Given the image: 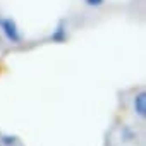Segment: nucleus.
I'll return each instance as SVG.
<instances>
[{"label": "nucleus", "mask_w": 146, "mask_h": 146, "mask_svg": "<svg viewBox=\"0 0 146 146\" xmlns=\"http://www.w3.org/2000/svg\"><path fill=\"white\" fill-rule=\"evenodd\" d=\"M103 2H105V0H86V4L91 5V7H100Z\"/></svg>", "instance_id": "obj_4"}, {"label": "nucleus", "mask_w": 146, "mask_h": 146, "mask_svg": "<svg viewBox=\"0 0 146 146\" xmlns=\"http://www.w3.org/2000/svg\"><path fill=\"white\" fill-rule=\"evenodd\" d=\"M0 29H2V33L5 35V38L12 43H19L21 41V33L16 26V23L12 19H0Z\"/></svg>", "instance_id": "obj_1"}, {"label": "nucleus", "mask_w": 146, "mask_h": 146, "mask_svg": "<svg viewBox=\"0 0 146 146\" xmlns=\"http://www.w3.org/2000/svg\"><path fill=\"white\" fill-rule=\"evenodd\" d=\"M52 40H53V41H64V40H65V29L62 28V24H60V26L57 28V31L52 35Z\"/></svg>", "instance_id": "obj_3"}, {"label": "nucleus", "mask_w": 146, "mask_h": 146, "mask_svg": "<svg viewBox=\"0 0 146 146\" xmlns=\"http://www.w3.org/2000/svg\"><path fill=\"white\" fill-rule=\"evenodd\" d=\"M134 110L139 117H144V113H146V95L144 93H139L134 98Z\"/></svg>", "instance_id": "obj_2"}]
</instances>
